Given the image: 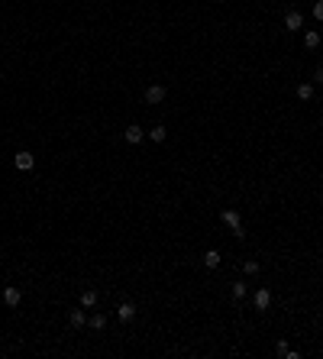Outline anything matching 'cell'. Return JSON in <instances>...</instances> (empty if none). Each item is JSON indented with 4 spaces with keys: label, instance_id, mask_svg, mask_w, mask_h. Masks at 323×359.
<instances>
[{
    "label": "cell",
    "instance_id": "6da1fadb",
    "mask_svg": "<svg viewBox=\"0 0 323 359\" xmlns=\"http://www.w3.org/2000/svg\"><path fill=\"white\" fill-rule=\"evenodd\" d=\"M220 217H223V224H226V226H230V230H233V233H236V236H239V240H243V236H246V233H243V220H239V214H236V210H230V207H226V210H223V214H220Z\"/></svg>",
    "mask_w": 323,
    "mask_h": 359
},
{
    "label": "cell",
    "instance_id": "7a4b0ae2",
    "mask_svg": "<svg viewBox=\"0 0 323 359\" xmlns=\"http://www.w3.org/2000/svg\"><path fill=\"white\" fill-rule=\"evenodd\" d=\"M13 162H16V168H19V172H32L36 158H32V152H29V149H19V152L13 156Z\"/></svg>",
    "mask_w": 323,
    "mask_h": 359
},
{
    "label": "cell",
    "instance_id": "3957f363",
    "mask_svg": "<svg viewBox=\"0 0 323 359\" xmlns=\"http://www.w3.org/2000/svg\"><path fill=\"white\" fill-rule=\"evenodd\" d=\"M123 140H126L129 146H139V142L146 140V133H142V126H136V123H133V126H126V130H123Z\"/></svg>",
    "mask_w": 323,
    "mask_h": 359
},
{
    "label": "cell",
    "instance_id": "277c9868",
    "mask_svg": "<svg viewBox=\"0 0 323 359\" xmlns=\"http://www.w3.org/2000/svg\"><path fill=\"white\" fill-rule=\"evenodd\" d=\"M19 301H23V292H19L16 285H6V288H3V304H6V308H16Z\"/></svg>",
    "mask_w": 323,
    "mask_h": 359
},
{
    "label": "cell",
    "instance_id": "5b68a950",
    "mask_svg": "<svg viewBox=\"0 0 323 359\" xmlns=\"http://www.w3.org/2000/svg\"><path fill=\"white\" fill-rule=\"evenodd\" d=\"M116 317H120L123 324H129V320L136 317V304H133V301H120V308H116Z\"/></svg>",
    "mask_w": 323,
    "mask_h": 359
},
{
    "label": "cell",
    "instance_id": "8992f818",
    "mask_svg": "<svg viewBox=\"0 0 323 359\" xmlns=\"http://www.w3.org/2000/svg\"><path fill=\"white\" fill-rule=\"evenodd\" d=\"M285 26H288V30H301V26H304V16H301V10H288L285 13Z\"/></svg>",
    "mask_w": 323,
    "mask_h": 359
},
{
    "label": "cell",
    "instance_id": "52a82bcc",
    "mask_svg": "<svg viewBox=\"0 0 323 359\" xmlns=\"http://www.w3.org/2000/svg\"><path fill=\"white\" fill-rule=\"evenodd\" d=\"M252 301H256V308H259V310H269V308H272V292H269V288H259Z\"/></svg>",
    "mask_w": 323,
    "mask_h": 359
},
{
    "label": "cell",
    "instance_id": "ba28073f",
    "mask_svg": "<svg viewBox=\"0 0 323 359\" xmlns=\"http://www.w3.org/2000/svg\"><path fill=\"white\" fill-rule=\"evenodd\" d=\"M165 94H168V91H165L162 84H152V88L146 91V104H162V100H165Z\"/></svg>",
    "mask_w": 323,
    "mask_h": 359
},
{
    "label": "cell",
    "instance_id": "9c48e42d",
    "mask_svg": "<svg viewBox=\"0 0 323 359\" xmlns=\"http://www.w3.org/2000/svg\"><path fill=\"white\" fill-rule=\"evenodd\" d=\"M275 353H278V356H285V359H298V350H291L285 340H278V343H275Z\"/></svg>",
    "mask_w": 323,
    "mask_h": 359
},
{
    "label": "cell",
    "instance_id": "30bf717a",
    "mask_svg": "<svg viewBox=\"0 0 323 359\" xmlns=\"http://www.w3.org/2000/svg\"><path fill=\"white\" fill-rule=\"evenodd\" d=\"M97 304V292H94V288H84V292H81V308H94Z\"/></svg>",
    "mask_w": 323,
    "mask_h": 359
},
{
    "label": "cell",
    "instance_id": "8fae6325",
    "mask_svg": "<svg viewBox=\"0 0 323 359\" xmlns=\"http://www.w3.org/2000/svg\"><path fill=\"white\" fill-rule=\"evenodd\" d=\"M204 266H207V268H217V266H220V252H217V250H207V252H204Z\"/></svg>",
    "mask_w": 323,
    "mask_h": 359
},
{
    "label": "cell",
    "instance_id": "7c38bea8",
    "mask_svg": "<svg viewBox=\"0 0 323 359\" xmlns=\"http://www.w3.org/2000/svg\"><path fill=\"white\" fill-rule=\"evenodd\" d=\"M304 46H307V49H317V46H320V32L317 30L304 32Z\"/></svg>",
    "mask_w": 323,
    "mask_h": 359
},
{
    "label": "cell",
    "instance_id": "4fadbf2b",
    "mask_svg": "<svg viewBox=\"0 0 323 359\" xmlns=\"http://www.w3.org/2000/svg\"><path fill=\"white\" fill-rule=\"evenodd\" d=\"M165 136H168V130H165V126H152V130H149V140H152V142H165Z\"/></svg>",
    "mask_w": 323,
    "mask_h": 359
},
{
    "label": "cell",
    "instance_id": "5bb4252c",
    "mask_svg": "<svg viewBox=\"0 0 323 359\" xmlns=\"http://www.w3.org/2000/svg\"><path fill=\"white\" fill-rule=\"evenodd\" d=\"M68 320H71V327H84V308L71 310V314H68Z\"/></svg>",
    "mask_w": 323,
    "mask_h": 359
},
{
    "label": "cell",
    "instance_id": "9a60e30c",
    "mask_svg": "<svg viewBox=\"0 0 323 359\" xmlns=\"http://www.w3.org/2000/svg\"><path fill=\"white\" fill-rule=\"evenodd\" d=\"M298 98H301V100H311V98H314V84H301V88H298Z\"/></svg>",
    "mask_w": 323,
    "mask_h": 359
},
{
    "label": "cell",
    "instance_id": "2e32d148",
    "mask_svg": "<svg viewBox=\"0 0 323 359\" xmlns=\"http://www.w3.org/2000/svg\"><path fill=\"white\" fill-rule=\"evenodd\" d=\"M91 327H94V330H104V327H107V317H104V314H94V317H91Z\"/></svg>",
    "mask_w": 323,
    "mask_h": 359
},
{
    "label": "cell",
    "instance_id": "e0dca14e",
    "mask_svg": "<svg viewBox=\"0 0 323 359\" xmlns=\"http://www.w3.org/2000/svg\"><path fill=\"white\" fill-rule=\"evenodd\" d=\"M233 298H236V301L246 298V285H243V282H236V285H233Z\"/></svg>",
    "mask_w": 323,
    "mask_h": 359
},
{
    "label": "cell",
    "instance_id": "ac0fdd59",
    "mask_svg": "<svg viewBox=\"0 0 323 359\" xmlns=\"http://www.w3.org/2000/svg\"><path fill=\"white\" fill-rule=\"evenodd\" d=\"M243 268H246V275H256V272H259V262H252V259H249Z\"/></svg>",
    "mask_w": 323,
    "mask_h": 359
},
{
    "label": "cell",
    "instance_id": "d6986e66",
    "mask_svg": "<svg viewBox=\"0 0 323 359\" xmlns=\"http://www.w3.org/2000/svg\"><path fill=\"white\" fill-rule=\"evenodd\" d=\"M314 16L323 20V0H314Z\"/></svg>",
    "mask_w": 323,
    "mask_h": 359
},
{
    "label": "cell",
    "instance_id": "ffe728a7",
    "mask_svg": "<svg viewBox=\"0 0 323 359\" xmlns=\"http://www.w3.org/2000/svg\"><path fill=\"white\" fill-rule=\"evenodd\" d=\"M314 78H317V81H323V65L317 68V74H314Z\"/></svg>",
    "mask_w": 323,
    "mask_h": 359
}]
</instances>
